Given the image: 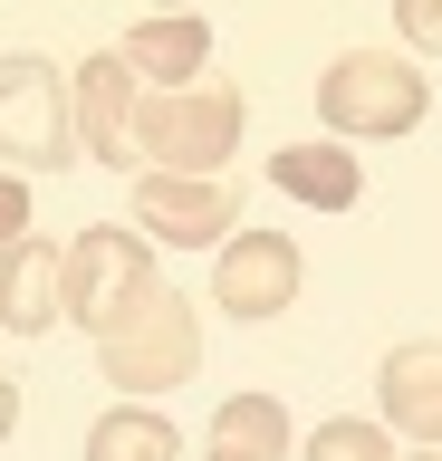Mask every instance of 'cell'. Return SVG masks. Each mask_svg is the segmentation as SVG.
Here are the masks:
<instances>
[{"label": "cell", "instance_id": "1", "mask_svg": "<svg viewBox=\"0 0 442 461\" xmlns=\"http://www.w3.org/2000/svg\"><path fill=\"white\" fill-rule=\"evenodd\" d=\"M154 298H164V269H154V240H145V230L87 221L59 250V317H77L87 337H116L125 317L154 308Z\"/></svg>", "mask_w": 442, "mask_h": 461}, {"label": "cell", "instance_id": "2", "mask_svg": "<svg viewBox=\"0 0 442 461\" xmlns=\"http://www.w3.org/2000/svg\"><path fill=\"white\" fill-rule=\"evenodd\" d=\"M423 106H433V77H423L404 49H347V58H327V77H318L327 144L413 135V125H423Z\"/></svg>", "mask_w": 442, "mask_h": 461}, {"label": "cell", "instance_id": "3", "mask_svg": "<svg viewBox=\"0 0 442 461\" xmlns=\"http://www.w3.org/2000/svg\"><path fill=\"white\" fill-rule=\"evenodd\" d=\"M240 154V96L231 86H174V96H135V164L145 173H193L221 183Z\"/></svg>", "mask_w": 442, "mask_h": 461}, {"label": "cell", "instance_id": "4", "mask_svg": "<svg viewBox=\"0 0 442 461\" xmlns=\"http://www.w3.org/2000/svg\"><path fill=\"white\" fill-rule=\"evenodd\" d=\"M77 164V135H68V68L39 49L0 58V173H59Z\"/></svg>", "mask_w": 442, "mask_h": 461}, {"label": "cell", "instance_id": "5", "mask_svg": "<svg viewBox=\"0 0 442 461\" xmlns=\"http://www.w3.org/2000/svg\"><path fill=\"white\" fill-rule=\"evenodd\" d=\"M96 366H106V384H125V403L183 384V375L203 366V317H193V298L164 288L154 308H135L116 337H96Z\"/></svg>", "mask_w": 442, "mask_h": 461}, {"label": "cell", "instance_id": "6", "mask_svg": "<svg viewBox=\"0 0 442 461\" xmlns=\"http://www.w3.org/2000/svg\"><path fill=\"white\" fill-rule=\"evenodd\" d=\"M298 279H308V269H298L289 230L250 221V230H231V240L212 250V298H221L231 317H289L298 308Z\"/></svg>", "mask_w": 442, "mask_h": 461}, {"label": "cell", "instance_id": "7", "mask_svg": "<svg viewBox=\"0 0 442 461\" xmlns=\"http://www.w3.org/2000/svg\"><path fill=\"white\" fill-rule=\"evenodd\" d=\"M135 230L164 250H221L240 230L231 183H193V173H135Z\"/></svg>", "mask_w": 442, "mask_h": 461}, {"label": "cell", "instance_id": "8", "mask_svg": "<svg viewBox=\"0 0 442 461\" xmlns=\"http://www.w3.org/2000/svg\"><path fill=\"white\" fill-rule=\"evenodd\" d=\"M68 135L96 164H135V68L116 49H96L87 68H68Z\"/></svg>", "mask_w": 442, "mask_h": 461}, {"label": "cell", "instance_id": "9", "mask_svg": "<svg viewBox=\"0 0 442 461\" xmlns=\"http://www.w3.org/2000/svg\"><path fill=\"white\" fill-rule=\"evenodd\" d=\"M375 423L413 452H442V337H404L375 366Z\"/></svg>", "mask_w": 442, "mask_h": 461}, {"label": "cell", "instance_id": "10", "mask_svg": "<svg viewBox=\"0 0 442 461\" xmlns=\"http://www.w3.org/2000/svg\"><path fill=\"white\" fill-rule=\"evenodd\" d=\"M116 58L135 77H154V96H174V86H203V58H212V29L193 10H154L116 39Z\"/></svg>", "mask_w": 442, "mask_h": 461}, {"label": "cell", "instance_id": "11", "mask_svg": "<svg viewBox=\"0 0 442 461\" xmlns=\"http://www.w3.org/2000/svg\"><path fill=\"white\" fill-rule=\"evenodd\" d=\"M269 183H279V193L289 202H308V212H347L356 193H365V164H356L347 144H279V154H269Z\"/></svg>", "mask_w": 442, "mask_h": 461}, {"label": "cell", "instance_id": "12", "mask_svg": "<svg viewBox=\"0 0 442 461\" xmlns=\"http://www.w3.org/2000/svg\"><path fill=\"white\" fill-rule=\"evenodd\" d=\"M289 403L279 394H221L212 403V461H289Z\"/></svg>", "mask_w": 442, "mask_h": 461}, {"label": "cell", "instance_id": "13", "mask_svg": "<svg viewBox=\"0 0 442 461\" xmlns=\"http://www.w3.org/2000/svg\"><path fill=\"white\" fill-rule=\"evenodd\" d=\"M0 317H10L20 337H39V327H59V250H49L39 230L0 250Z\"/></svg>", "mask_w": 442, "mask_h": 461}, {"label": "cell", "instance_id": "14", "mask_svg": "<svg viewBox=\"0 0 442 461\" xmlns=\"http://www.w3.org/2000/svg\"><path fill=\"white\" fill-rule=\"evenodd\" d=\"M87 461H183V432L154 403H106L87 423Z\"/></svg>", "mask_w": 442, "mask_h": 461}, {"label": "cell", "instance_id": "15", "mask_svg": "<svg viewBox=\"0 0 442 461\" xmlns=\"http://www.w3.org/2000/svg\"><path fill=\"white\" fill-rule=\"evenodd\" d=\"M308 461H404V452H394V432L365 423V413H327V423L308 432Z\"/></svg>", "mask_w": 442, "mask_h": 461}, {"label": "cell", "instance_id": "16", "mask_svg": "<svg viewBox=\"0 0 442 461\" xmlns=\"http://www.w3.org/2000/svg\"><path fill=\"white\" fill-rule=\"evenodd\" d=\"M394 29L413 58H442V0H394Z\"/></svg>", "mask_w": 442, "mask_h": 461}, {"label": "cell", "instance_id": "17", "mask_svg": "<svg viewBox=\"0 0 442 461\" xmlns=\"http://www.w3.org/2000/svg\"><path fill=\"white\" fill-rule=\"evenodd\" d=\"M10 240H30V183L20 173H0V250Z\"/></svg>", "mask_w": 442, "mask_h": 461}, {"label": "cell", "instance_id": "18", "mask_svg": "<svg viewBox=\"0 0 442 461\" xmlns=\"http://www.w3.org/2000/svg\"><path fill=\"white\" fill-rule=\"evenodd\" d=\"M10 423H20V384L0 375V442H10Z\"/></svg>", "mask_w": 442, "mask_h": 461}, {"label": "cell", "instance_id": "19", "mask_svg": "<svg viewBox=\"0 0 442 461\" xmlns=\"http://www.w3.org/2000/svg\"><path fill=\"white\" fill-rule=\"evenodd\" d=\"M413 461H442V452H413Z\"/></svg>", "mask_w": 442, "mask_h": 461}]
</instances>
